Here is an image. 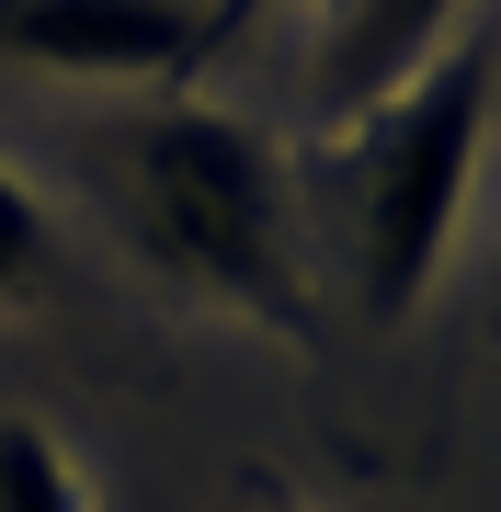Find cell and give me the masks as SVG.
Masks as SVG:
<instances>
[{
    "instance_id": "6da1fadb",
    "label": "cell",
    "mask_w": 501,
    "mask_h": 512,
    "mask_svg": "<svg viewBox=\"0 0 501 512\" xmlns=\"http://www.w3.org/2000/svg\"><path fill=\"white\" fill-rule=\"evenodd\" d=\"M103 194L126 217L137 262L160 285L205 296V308L308 342V251H297V205H285V160L251 114L171 92L149 114H126L103 148Z\"/></svg>"
},
{
    "instance_id": "7a4b0ae2",
    "label": "cell",
    "mask_w": 501,
    "mask_h": 512,
    "mask_svg": "<svg viewBox=\"0 0 501 512\" xmlns=\"http://www.w3.org/2000/svg\"><path fill=\"white\" fill-rule=\"evenodd\" d=\"M490 103H501L490 35H445L410 80H388L376 103H353L342 228H353V308H365L376 330H410L422 296H433V274H445L467 183H479Z\"/></svg>"
},
{
    "instance_id": "3957f363",
    "label": "cell",
    "mask_w": 501,
    "mask_h": 512,
    "mask_svg": "<svg viewBox=\"0 0 501 512\" xmlns=\"http://www.w3.org/2000/svg\"><path fill=\"white\" fill-rule=\"evenodd\" d=\"M217 46L205 0H0V57L57 80H114V92H149L183 80Z\"/></svg>"
},
{
    "instance_id": "277c9868",
    "label": "cell",
    "mask_w": 501,
    "mask_h": 512,
    "mask_svg": "<svg viewBox=\"0 0 501 512\" xmlns=\"http://www.w3.org/2000/svg\"><path fill=\"white\" fill-rule=\"evenodd\" d=\"M445 23H456V0H342L331 12V57H319V92H331L342 114L376 103L388 80H410L433 46H445Z\"/></svg>"
},
{
    "instance_id": "5b68a950",
    "label": "cell",
    "mask_w": 501,
    "mask_h": 512,
    "mask_svg": "<svg viewBox=\"0 0 501 512\" xmlns=\"http://www.w3.org/2000/svg\"><path fill=\"white\" fill-rule=\"evenodd\" d=\"M0 512H92L80 456L46 433L35 410H0Z\"/></svg>"
},
{
    "instance_id": "8992f818",
    "label": "cell",
    "mask_w": 501,
    "mask_h": 512,
    "mask_svg": "<svg viewBox=\"0 0 501 512\" xmlns=\"http://www.w3.org/2000/svg\"><path fill=\"white\" fill-rule=\"evenodd\" d=\"M46 274H57V217H46V194L0 160V308H23Z\"/></svg>"
},
{
    "instance_id": "52a82bcc",
    "label": "cell",
    "mask_w": 501,
    "mask_h": 512,
    "mask_svg": "<svg viewBox=\"0 0 501 512\" xmlns=\"http://www.w3.org/2000/svg\"><path fill=\"white\" fill-rule=\"evenodd\" d=\"M240 512H297V501H274V490H251V501H240Z\"/></svg>"
}]
</instances>
